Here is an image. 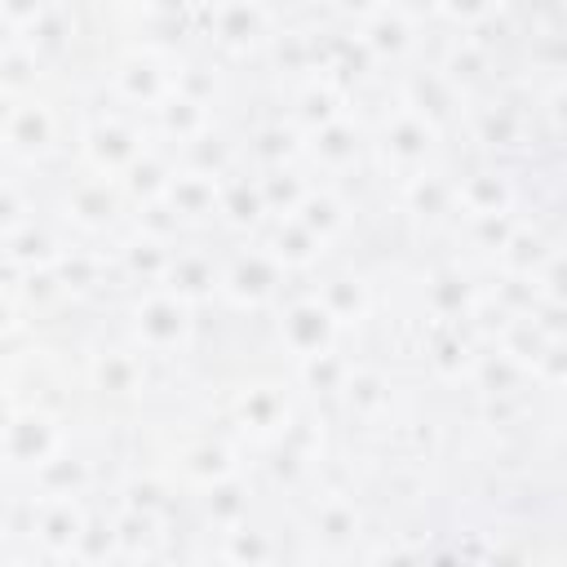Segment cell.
<instances>
[{"instance_id": "cell-28", "label": "cell", "mask_w": 567, "mask_h": 567, "mask_svg": "<svg viewBox=\"0 0 567 567\" xmlns=\"http://www.w3.org/2000/svg\"><path fill=\"white\" fill-rule=\"evenodd\" d=\"M341 403H346L354 416H377V412L390 408V385H385V377H381L377 368L354 363L350 377H346V385H341Z\"/></svg>"}, {"instance_id": "cell-12", "label": "cell", "mask_w": 567, "mask_h": 567, "mask_svg": "<svg viewBox=\"0 0 567 567\" xmlns=\"http://www.w3.org/2000/svg\"><path fill=\"white\" fill-rule=\"evenodd\" d=\"M456 208H461L470 221L509 217V208H514V182H509L501 168H474L470 177L456 182Z\"/></svg>"}, {"instance_id": "cell-29", "label": "cell", "mask_w": 567, "mask_h": 567, "mask_svg": "<svg viewBox=\"0 0 567 567\" xmlns=\"http://www.w3.org/2000/svg\"><path fill=\"white\" fill-rule=\"evenodd\" d=\"M292 217H297L306 230H315V235L328 244V239H332V235H337V230L350 221V208H346V204H341L332 190H310V195L297 204V213H292Z\"/></svg>"}, {"instance_id": "cell-3", "label": "cell", "mask_w": 567, "mask_h": 567, "mask_svg": "<svg viewBox=\"0 0 567 567\" xmlns=\"http://www.w3.org/2000/svg\"><path fill=\"white\" fill-rule=\"evenodd\" d=\"M377 151H381V155L403 173V182H408V177L425 173L430 155L439 151V128H434V120H430V115H421L416 106H408V102H403V106L381 124Z\"/></svg>"}, {"instance_id": "cell-11", "label": "cell", "mask_w": 567, "mask_h": 567, "mask_svg": "<svg viewBox=\"0 0 567 567\" xmlns=\"http://www.w3.org/2000/svg\"><path fill=\"white\" fill-rule=\"evenodd\" d=\"M120 204H124V186L115 177L89 173V177L71 182V190H66V221H75L84 230H102L115 221Z\"/></svg>"}, {"instance_id": "cell-31", "label": "cell", "mask_w": 567, "mask_h": 567, "mask_svg": "<svg viewBox=\"0 0 567 567\" xmlns=\"http://www.w3.org/2000/svg\"><path fill=\"white\" fill-rule=\"evenodd\" d=\"M266 208V195H261V182H248V177H230L221 182V217L235 221V226H248V221H261Z\"/></svg>"}, {"instance_id": "cell-14", "label": "cell", "mask_w": 567, "mask_h": 567, "mask_svg": "<svg viewBox=\"0 0 567 567\" xmlns=\"http://www.w3.org/2000/svg\"><path fill=\"white\" fill-rule=\"evenodd\" d=\"M164 288L195 306V301H204V297L221 292V270H217L213 252H204V248H177V257H173V270H168Z\"/></svg>"}, {"instance_id": "cell-15", "label": "cell", "mask_w": 567, "mask_h": 567, "mask_svg": "<svg viewBox=\"0 0 567 567\" xmlns=\"http://www.w3.org/2000/svg\"><path fill=\"white\" fill-rule=\"evenodd\" d=\"M363 27H359V44L377 58H403L412 49V13L408 9H368L359 13Z\"/></svg>"}, {"instance_id": "cell-9", "label": "cell", "mask_w": 567, "mask_h": 567, "mask_svg": "<svg viewBox=\"0 0 567 567\" xmlns=\"http://www.w3.org/2000/svg\"><path fill=\"white\" fill-rule=\"evenodd\" d=\"M177 84L182 80L168 75L164 62H159V53H151V49H137V53H128V58L115 62V89L133 106H164L177 93Z\"/></svg>"}, {"instance_id": "cell-30", "label": "cell", "mask_w": 567, "mask_h": 567, "mask_svg": "<svg viewBox=\"0 0 567 567\" xmlns=\"http://www.w3.org/2000/svg\"><path fill=\"white\" fill-rule=\"evenodd\" d=\"M430 363L439 368V377L461 381V377H474L478 354H474V346L461 337V328H443V332L434 337V346H430Z\"/></svg>"}, {"instance_id": "cell-38", "label": "cell", "mask_w": 567, "mask_h": 567, "mask_svg": "<svg viewBox=\"0 0 567 567\" xmlns=\"http://www.w3.org/2000/svg\"><path fill=\"white\" fill-rule=\"evenodd\" d=\"M111 567H155V563L151 558H115Z\"/></svg>"}, {"instance_id": "cell-18", "label": "cell", "mask_w": 567, "mask_h": 567, "mask_svg": "<svg viewBox=\"0 0 567 567\" xmlns=\"http://www.w3.org/2000/svg\"><path fill=\"white\" fill-rule=\"evenodd\" d=\"M177 470H182L195 487H204V492L239 474V470H235V452H230L221 439H199V443H190V447L177 456Z\"/></svg>"}, {"instance_id": "cell-37", "label": "cell", "mask_w": 567, "mask_h": 567, "mask_svg": "<svg viewBox=\"0 0 567 567\" xmlns=\"http://www.w3.org/2000/svg\"><path fill=\"white\" fill-rule=\"evenodd\" d=\"M372 567H425V558L412 554V549H403V545H394V549L372 554Z\"/></svg>"}, {"instance_id": "cell-24", "label": "cell", "mask_w": 567, "mask_h": 567, "mask_svg": "<svg viewBox=\"0 0 567 567\" xmlns=\"http://www.w3.org/2000/svg\"><path fill=\"white\" fill-rule=\"evenodd\" d=\"M275 554H279V545L257 523H239V527L221 532V558L235 563V567H270Z\"/></svg>"}, {"instance_id": "cell-35", "label": "cell", "mask_w": 567, "mask_h": 567, "mask_svg": "<svg viewBox=\"0 0 567 567\" xmlns=\"http://www.w3.org/2000/svg\"><path fill=\"white\" fill-rule=\"evenodd\" d=\"M478 137L487 146H518L523 142V115L514 106H487L478 115Z\"/></svg>"}, {"instance_id": "cell-36", "label": "cell", "mask_w": 567, "mask_h": 567, "mask_svg": "<svg viewBox=\"0 0 567 567\" xmlns=\"http://www.w3.org/2000/svg\"><path fill=\"white\" fill-rule=\"evenodd\" d=\"M545 115H549V124H554L558 133H567V80H558L554 93L545 97Z\"/></svg>"}, {"instance_id": "cell-40", "label": "cell", "mask_w": 567, "mask_h": 567, "mask_svg": "<svg viewBox=\"0 0 567 567\" xmlns=\"http://www.w3.org/2000/svg\"><path fill=\"white\" fill-rule=\"evenodd\" d=\"M301 567H332V563H301Z\"/></svg>"}, {"instance_id": "cell-39", "label": "cell", "mask_w": 567, "mask_h": 567, "mask_svg": "<svg viewBox=\"0 0 567 567\" xmlns=\"http://www.w3.org/2000/svg\"><path fill=\"white\" fill-rule=\"evenodd\" d=\"M199 567H235V563H226V558L217 554V558H208V563H199Z\"/></svg>"}, {"instance_id": "cell-21", "label": "cell", "mask_w": 567, "mask_h": 567, "mask_svg": "<svg viewBox=\"0 0 567 567\" xmlns=\"http://www.w3.org/2000/svg\"><path fill=\"white\" fill-rule=\"evenodd\" d=\"M315 540L323 545V549H350L354 540H359V509L346 501V496H328V501H319L315 505Z\"/></svg>"}, {"instance_id": "cell-10", "label": "cell", "mask_w": 567, "mask_h": 567, "mask_svg": "<svg viewBox=\"0 0 567 567\" xmlns=\"http://www.w3.org/2000/svg\"><path fill=\"white\" fill-rule=\"evenodd\" d=\"M235 421H239L244 434L275 443V439H284L288 425H292V399L284 394V385H275V381H257V385H248V390L239 394V403H235Z\"/></svg>"}, {"instance_id": "cell-4", "label": "cell", "mask_w": 567, "mask_h": 567, "mask_svg": "<svg viewBox=\"0 0 567 567\" xmlns=\"http://www.w3.org/2000/svg\"><path fill=\"white\" fill-rule=\"evenodd\" d=\"M4 146L9 159H44L49 151H58V111L35 93L4 97Z\"/></svg>"}, {"instance_id": "cell-13", "label": "cell", "mask_w": 567, "mask_h": 567, "mask_svg": "<svg viewBox=\"0 0 567 567\" xmlns=\"http://www.w3.org/2000/svg\"><path fill=\"white\" fill-rule=\"evenodd\" d=\"M159 204L182 226L204 221V217H217L221 213V182L217 177H204V173H190V168H177V177L168 182V190H164Z\"/></svg>"}, {"instance_id": "cell-8", "label": "cell", "mask_w": 567, "mask_h": 567, "mask_svg": "<svg viewBox=\"0 0 567 567\" xmlns=\"http://www.w3.org/2000/svg\"><path fill=\"white\" fill-rule=\"evenodd\" d=\"M146 151H151V146L142 142V133H137L133 124H124V120H97V124L84 133V155H89L93 173L115 177V182H124V173H128Z\"/></svg>"}, {"instance_id": "cell-26", "label": "cell", "mask_w": 567, "mask_h": 567, "mask_svg": "<svg viewBox=\"0 0 567 567\" xmlns=\"http://www.w3.org/2000/svg\"><path fill=\"white\" fill-rule=\"evenodd\" d=\"M403 195H408V213H416V217H443L447 208H456V182H447L434 168L408 177Z\"/></svg>"}, {"instance_id": "cell-23", "label": "cell", "mask_w": 567, "mask_h": 567, "mask_svg": "<svg viewBox=\"0 0 567 567\" xmlns=\"http://www.w3.org/2000/svg\"><path fill=\"white\" fill-rule=\"evenodd\" d=\"M315 297L337 319V328H350V323H359L368 315V288H363L359 275H332L328 284L315 288Z\"/></svg>"}, {"instance_id": "cell-2", "label": "cell", "mask_w": 567, "mask_h": 567, "mask_svg": "<svg viewBox=\"0 0 567 567\" xmlns=\"http://www.w3.org/2000/svg\"><path fill=\"white\" fill-rule=\"evenodd\" d=\"M4 456L13 474H35L53 456H62V425L44 408H9L4 421Z\"/></svg>"}, {"instance_id": "cell-22", "label": "cell", "mask_w": 567, "mask_h": 567, "mask_svg": "<svg viewBox=\"0 0 567 567\" xmlns=\"http://www.w3.org/2000/svg\"><path fill=\"white\" fill-rule=\"evenodd\" d=\"M155 115H159V124H164V133L168 137H177V142H199V137H208V102L204 97H190L186 89H177L164 106H155Z\"/></svg>"}, {"instance_id": "cell-16", "label": "cell", "mask_w": 567, "mask_h": 567, "mask_svg": "<svg viewBox=\"0 0 567 567\" xmlns=\"http://www.w3.org/2000/svg\"><path fill=\"white\" fill-rule=\"evenodd\" d=\"M89 377L102 394H137L146 381V354L137 346H111V350L93 354Z\"/></svg>"}, {"instance_id": "cell-19", "label": "cell", "mask_w": 567, "mask_h": 567, "mask_svg": "<svg viewBox=\"0 0 567 567\" xmlns=\"http://www.w3.org/2000/svg\"><path fill=\"white\" fill-rule=\"evenodd\" d=\"M306 155H310L319 168H328V173L350 168V164L359 159V128H354L346 115H337L332 124H323V128H315V133L306 137Z\"/></svg>"}, {"instance_id": "cell-41", "label": "cell", "mask_w": 567, "mask_h": 567, "mask_svg": "<svg viewBox=\"0 0 567 567\" xmlns=\"http://www.w3.org/2000/svg\"><path fill=\"white\" fill-rule=\"evenodd\" d=\"M9 567H27V563H18V558H9Z\"/></svg>"}, {"instance_id": "cell-17", "label": "cell", "mask_w": 567, "mask_h": 567, "mask_svg": "<svg viewBox=\"0 0 567 567\" xmlns=\"http://www.w3.org/2000/svg\"><path fill=\"white\" fill-rule=\"evenodd\" d=\"M208 22H213V40L226 44V49H248V44H257V40H275V35H270L275 13H270V9H257V4H226V9H213Z\"/></svg>"}, {"instance_id": "cell-1", "label": "cell", "mask_w": 567, "mask_h": 567, "mask_svg": "<svg viewBox=\"0 0 567 567\" xmlns=\"http://www.w3.org/2000/svg\"><path fill=\"white\" fill-rule=\"evenodd\" d=\"M190 328H195L190 323V301H182L168 288H151L133 306V346L142 354H155V359L182 354L186 341H190Z\"/></svg>"}, {"instance_id": "cell-7", "label": "cell", "mask_w": 567, "mask_h": 567, "mask_svg": "<svg viewBox=\"0 0 567 567\" xmlns=\"http://www.w3.org/2000/svg\"><path fill=\"white\" fill-rule=\"evenodd\" d=\"M84 527H89V509L80 505V496H35L31 536L49 558H75Z\"/></svg>"}, {"instance_id": "cell-5", "label": "cell", "mask_w": 567, "mask_h": 567, "mask_svg": "<svg viewBox=\"0 0 567 567\" xmlns=\"http://www.w3.org/2000/svg\"><path fill=\"white\" fill-rule=\"evenodd\" d=\"M279 284H284V266L275 261V252L266 244L261 248H239L221 266V297L235 301L239 310L275 301L279 297Z\"/></svg>"}, {"instance_id": "cell-34", "label": "cell", "mask_w": 567, "mask_h": 567, "mask_svg": "<svg viewBox=\"0 0 567 567\" xmlns=\"http://www.w3.org/2000/svg\"><path fill=\"white\" fill-rule=\"evenodd\" d=\"M350 359H341L337 350H328V354H315V359H301L297 363V372H301V381H306V390H323V394H341V385H346V377H350Z\"/></svg>"}, {"instance_id": "cell-33", "label": "cell", "mask_w": 567, "mask_h": 567, "mask_svg": "<svg viewBox=\"0 0 567 567\" xmlns=\"http://www.w3.org/2000/svg\"><path fill=\"white\" fill-rule=\"evenodd\" d=\"M430 310L439 315V319H470V310H474V292H470V284L461 279V275H452V270H443V275H434L430 279Z\"/></svg>"}, {"instance_id": "cell-27", "label": "cell", "mask_w": 567, "mask_h": 567, "mask_svg": "<svg viewBox=\"0 0 567 567\" xmlns=\"http://www.w3.org/2000/svg\"><path fill=\"white\" fill-rule=\"evenodd\" d=\"M173 257H177V248L168 244V239H159V235H137V239H128V248H124V270L128 275H137L142 284H151V279H168V270H173Z\"/></svg>"}, {"instance_id": "cell-20", "label": "cell", "mask_w": 567, "mask_h": 567, "mask_svg": "<svg viewBox=\"0 0 567 567\" xmlns=\"http://www.w3.org/2000/svg\"><path fill=\"white\" fill-rule=\"evenodd\" d=\"M266 248L275 252L279 266H310V261H319L323 239H319L315 230H306L297 217H275V221H270V239H266Z\"/></svg>"}, {"instance_id": "cell-6", "label": "cell", "mask_w": 567, "mask_h": 567, "mask_svg": "<svg viewBox=\"0 0 567 567\" xmlns=\"http://www.w3.org/2000/svg\"><path fill=\"white\" fill-rule=\"evenodd\" d=\"M279 346L301 363V359H315V354H328L332 341H337V319L323 310L319 297H297L279 310Z\"/></svg>"}, {"instance_id": "cell-32", "label": "cell", "mask_w": 567, "mask_h": 567, "mask_svg": "<svg viewBox=\"0 0 567 567\" xmlns=\"http://www.w3.org/2000/svg\"><path fill=\"white\" fill-rule=\"evenodd\" d=\"M31 483L40 487V496H80V487L89 483V465L80 456H53L44 470L31 474Z\"/></svg>"}, {"instance_id": "cell-25", "label": "cell", "mask_w": 567, "mask_h": 567, "mask_svg": "<svg viewBox=\"0 0 567 567\" xmlns=\"http://www.w3.org/2000/svg\"><path fill=\"white\" fill-rule=\"evenodd\" d=\"M248 509H252V492H248V483H244L239 474L204 492V518H208L217 532L248 523Z\"/></svg>"}]
</instances>
